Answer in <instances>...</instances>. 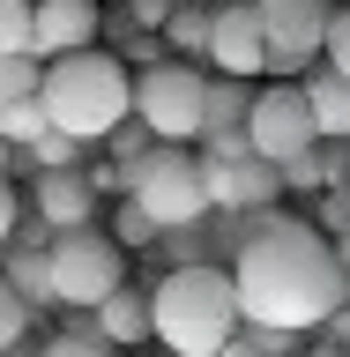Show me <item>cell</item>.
<instances>
[{
    "instance_id": "cell-19",
    "label": "cell",
    "mask_w": 350,
    "mask_h": 357,
    "mask_svg": "<svg viewBox=\"0 0 350 357\" xmlns=\"http://www.w3.org/2000/svg\"><path fill=\"white\" fill-rule=\"evenodd\" d=\"M45 127H52V119H45V97H15V105H0V134H8L15 149H30Z\"/></svg>"
},
{
    "instance_id": "cell-9",
    "label": "cell",
    "mask_w": 350,
    "mask_h": 357,
    "mask_svg": "<svg viewBox=\"0 0 350 357\" xmlns=\"http://www.w3.org/2000/svg\"><path fill=\"white\" fill-rule=\"evenodd\" d=\"M209 67L239 75V82L268 75V38H261V8L254 0H217L209 8Z\"/></svg>"
},
{
    "instance_id": "cell-13",
    "label": "cell",
    "mask_w": 350,
    "mask_h": 357,
    "mask_svg": "<svg viewBox=\"0 0 350 357\" xmlns=\"http://www.w3.org/2000/svg\"><path fill=\"white\" fill-rule=\"evenodd\" d=\"M306 105H313V127L328 134V142H350V75H335L328 60H313L306 75Z\"/></svg>"
},
{
    "instance_id": "cell-17",
    "label": "cell",
    "mask_w": 350,
    "mask_h": 357,
    "mask_svg": "<svg viewBox=\"0 0 350 357\" xmlns=\"http://www.w3.org/2000/svg\"><path fill=\"white\" fill-rule=\"evenodd\" d=\"M38 357H119V342H105L89 320H67L52 342H38Z\"/></svg>"
},
{
    "instance_id": "cell-7",
    "label": "cell",
    "mask_w": 350,
    "mask_h": 357,
    "mask_svg": "<svg viewBox=\"0 0 350 357\" xmlns=\"http://www.w3.org/2000/svg\"><path fill=\"white\" fill-rule=\"evenodd\" d=\"M246 142H254V156H268V164H284V156L313 149L321 142V127H313V105H306V82L298 75H268L261 89H254V112H246Z\"/></svg>"
},
{
    "instance_id": "cell-28",
    "label": "cell",
    "mask_w": 350,
    "mask_h": 357,
    "mask_svg": "<svg viewBox=\"0 0 350 357\" xmlns=\"http://www.w3.org/2000/svg\"><path fill=\"white\" fill-rule=\"evenodd\" d=\"M328 328H335V342H343V350H350V298H343V312H335Z\"/></svg>"
},
{
    "instance_id": "cell-3",
    "label": "cell",
    "mask_w": 350,
    "mask_h": 357,
    "mask_svg": "<svg viewBox=\"0 0 350 357\" xmlns=\"http://www.w3.org/2000/svg\"><path fill=\"white\" fill-rule=\"evenodd\" d=\"M45 119L67 127L75 142H105L119 119L134 112V67L105 45H82V52H60V60H45Z\"/></svg>"
},
{
    "instance_id": "cell-26",
    "label": "cell",
    "mask_w": 350,
    "mask_h": 357,
    "mask_svg": "<svg viewBox=\"0 0 350 357\" xmlns=\"http://www.w3.org/2000/svg\"><path fill=\"white\" fill-rule=\"evenodd\" d=\"M119 8L134 15V30H156V38H164V22H172L179 0H119Z\"/></svg>"
},
{
    "instance_id": "cell-11",
    "label": "cell",
    "mask_w": 350,
    "mask_h": 357,
    "mask_svg": "<svg viewBox=\"0 0 350 357\" xmlns=\"http://www.w3.org/2000/svg\"><path fill=\"white\" fill-rule=\"evenodd\" d=\"M105 38V0H38L30 8V52L38 60H60V52H82V45Z\"/></svg>"
},
{
    "instance_id": "cell-21",
    "label": "cell",
    "mask_w": 350,
    "mask_h": 357,
    "mask_svg": "<svg viewBox=\"0 0 350 357\" xmlns=\"http://www.w3.org/2000/svg\"><path fill=\"white\" fill-rule=\"evenodd\" d=\"M313 223H321V231H350V178H328V186H321V194H313Z\"/></svg>"
},
{
    "instance_id": "cell-23",
    "label": "cell",
    "mask_w": 350,
    "mask_h": 357,
    "mask_svg": "<svg viewBox=\"0 0 350 357\" xmlns=\"http://www.w3.org/2000/svg\"><path fill=\"white\" fill-rule=\"evenodd\" d=\"M30 8L38 0H0V60L8 52H30Z\"/></svg>"
},
{
    "instance_id": "cell-30",
    "label": "cell",
    "mask_w": 350,
    "mask_h": 357,
    "mask_svg": "<svg viewBox=\"0 0 350 357\" xmlns=\"http://www.w3.org/2000/svg\"><path fill=\"white\" fill-rule=\"evenodd\" d=\"M306 357H350V350H343V342H321V350H306Z\"/></svg>"
},
{
    "instance_id": "cell-22",
    "label": "cell",
    "mask_w": 350,
    "mask_h": 357,
    "mask_svg": "<svg viewBox=\"0 0 350 357\" xmlns=\"http://www.w3.org/2000/svg\"><path fill=\"white\" fill-rule=\"evenodd\" d=\"M112 238H119V245H156L164 231H156V223L142 216V208H134L127 194H119V201H112Z\"/></svg>"
},
{
    "instance_id": "cell-6",
    "label": "cell",
    "mask_w": 350,
    "mask_h": 357,
    "mask_svg": "<svg viewBox=\"0 0 350 357\" xmlns=\"http://www.w3.org/2000/svg\"><path fill=\"white\" fill-rule=\"evenodd\" d=\"M52 305L60 312H97L112 290L127 283V245L97 231V223H75V231H52Z\"/></svg>"
},
{
    "instance_id": "cell-18",
    "label": "cell",
    "mask_w": 350,
    "mask_h": 357,
    "mask_svg": "<svg viewBox=\"0 0 350 357\" xmlns=\"http://www.w3.org/2000/svg\"><path fill=\"white\" fill-rule=\"evenodd\" d=\"M30 328H38V305H30V298L8 283V268H0V350L30 342Z\"/></svg>"
},
{
    "instance_id": "cell-24",
    "label": "cell",
    "mask_w": 350,
    "mask_h": 357,
    "mask_svg": "<svg viewBox=\"0 0 350 357\" xmlns=\"http://www.w3.org/2000/svg\"><path fill=\"white\" fill-rule=\"evenodd\" d=\"M321 60H328L335 75H350V0H335V15H328V45H321Z\"/></svg>"
},
{
    "instance_id": "cell-12",
    "label": "cell",
    "mask_w": 350,
    "mask_h": 357,
    "mask_svg": "<svg viewBox=\"0 0 350 357\" xmlns=\"http://www.w3.org/2000/svg\"><path fill=\"white\" fill-rule=\"evenodd\" d=\"M89 328L105 335V342H119V350H142V342H156V328H150V290L119 283L105 305L89 312Z\"/></svg>"
},
{
    "instance_id": "cell-32",
    "label": "cell",
    "mask_w": 350,
    "mask_h": 357,
    "mask_svg": "<svg viewBox=\"0 0 350 357\" xmlns=\"http://www.w3.org/2000/svg\"><path fill=\"white\" fill-rule=\"evenodd\" d=\"M105 8H119V0H105Z\"/></svg>"
},
{
    "instance_id": "cell-4",
    "label": "cell",
    "mask_w": 350,
    "mask_h": 357,
    "mask_svg": "<svg viewBox=\"0 0 350 357\" xmlns=\"http://www.w3.org/2000/svg\"><path fill=\"white\" fill-rule=\"evenodd\" d=\"M89 178H97V194H105V186L127 194L164 238L217 216V208H209V186H201V156L187 149V142H150L134 164H112V172H89Z\"/></svg>"
},
{
    "instance_id": "cell-14",
    "label": "cell",
    "mask_w": 350,
    "mask_h": 357,
    "mask_svg": "<svg viewBox=\"0 0 350 357\" xmlns=\"http://www.w3.org/2000/svg\"><path fill=\"white\" fill-rule=\"evenodd\" d=\"M246 112H254V82H239V75H209L201 134H246Z\"/></svg>"
},
{
    "instance_id": "cell-16",
    "label": "cell",
    "mask_w": 350,
    "mask_h": 357,
    "mask_svg": "<svg viewBox=\"0 0 350 357\" xmlns=\"http://www.w3.org/2000/svg\"><path fill=\"white\" fill-rule=\"evenodd\" d=\"M164 52L209 67V0H179V8H172V22H164Z\"/></svg>"
},
{
    "instance_id": "cell-1",
    "label": "cell",
    "mask_w": 350,
    "mask_h": 357,
    "mask_svg": "<svg viewBox=\"0 0 350 357\" xmlns=\"http://www.w3.org/2000/svg\"><path fill=\"white\" fill-rule=\"evenodd\" d=\"M231 283H239V305L246 320H261V328H328L335 312L350 298V268L335 253V238L321 231L313 216H261L239 231L231 245Z\"/></svg>"
},
{
    "instance_id": "cell-31",
    "label": "cell",
    "mask_w": 350,
    "mask_h": 357,
    "mask_svg": "<svg viewBox=\"0 0 350 357\" xmlns=\"http://www.w3.org/2000/svg\"><path fill=\"white\" fill-rule=\"evenodd\" d=\"M335 253H343V268H350V231H335Z\"/></svg>"
},
{
    "instance_id": "cell-15",
    "label": "cell",
    "mask_w": 350,
    "mask_h": 357,
    "mask_svg": "<svg viewBox=\"0 0 350 357\" xmlns=\"http://www.w3.org/2000/svg\"><path fill=\"white\" fill-rule=\"evenodd\" d=\"M0 268H8V283H15L38 312H52V253H45V245H8Z\"/></svg>"
},
{
    "instance_id": "cell-20",
    "label": "cell",
    "mask_w": 350,
    "mask_h": 357,
    "mask_svg": "<svg viewBox=\"0 0 350 357\" xmlns=\"http://www.w3.org/2000/svg\"><path fill=\"white\" fill-rule=\"evenodd\" d=\"M82 149H89V142H75L67 127H45L22 156H30V172H52V164H82Z\"/></svg>"
},
{
    "instance_id": "cell-5",
    "label": "cell",
    "mask_w": 350,
    "mask_h": 357,
    "mask_svg": "<svg viewBox=\"0 0 350 357\" xmlns=\"http://www.w3.org/2000/svg\"><path fill=\"white\" fill-rule=\"evenodd\" d=\"M209 75H217V67L179 60V52H156V60H142V67H134V119H142L156 142H201Z\"/></svg>"
},
{
    "instance_id": "cell-2",
    "label": "cell",
    "mask_w": 350,
    "mask_h": 357,
    "mask_svg": "<svg viewBox=\"0 0 350 357\" xmlns=\"http://www.w3.org/2000/svg\"><path fill=\"white\" fill-rule=\"evenodd\" d=\"M150 328H156V342H164L172 357H217L224 342L246 328V305H239L231 268H217V261L172 268V275L150 290Z\"/></svg>"
},
{
    "instance_id": "cell-25",
    "label": "cell",
    "mask_w": 350,
    "mask_h": 357,
    "mask_svg": "<svg viewBox=\"0 0 350 357\" xmlns=\"http://www.w3.org/2000/svg\"><path fill=\"white\" fill-rule=\"evenodd\" d=\"M22 208H30V201L15 194V178L0 172V253H8V245H15V223H22Z\"/></svg>"
},
{
    "instance_id": "cell-29",
    "label": "cell",
    "mask_w": 350,
    "mask_h": 357,
    "mask_svg": "<svg viewBox=\"0 0 350 357\" xmlns=\"http://www.w3.org/2000/svg\"><path fill=\"white\" fill-rule=\"evenodd\" d=\"M0 172H15V142L8 134H0Z\"/></svg>"
},
{
    "instance_id": "cell-33",
    "label": "cell",
    "mask_w": 350,
    "mask_h": 357,
    "mask_svg": "<svg viewBox=\"0 0 350 357\" xmlns=\"http://www.w3.org/2000/svg\"><path fill=\"white\" fill-rule=\"evenodd\" d=\"M209 8H217V0H209Z\"/></svg>"
},
{
    "instance_id": "cell-27",
    "label": "cell",
    "mask_w": 350,
    "mask_h": 357,
    "mask_svg": "<svg viewBox=\"0 0 350 357\" xmlns=\"http://www.w3.org/2000/svg\"><path fill=\"white\" fill-rule=\"evenodd\" d=\"M217 357H261V342H254V328H239V335H231V342H224Z\"/></svg>"
},
{
    "instance_id": "cell-8",
    "label": "cell",
    "mask_w": 350,
    "mask_h": 357,
    "mask_svg": "<svg viewBox=\"0 0 350 357\" xmlns=\"http://www.w3.org/2000/svg\"><path fill=\"white\" fill-rule=\"evenodd\" d=\"M261 8V38H268V75H306L328 45V15L335 0H254Z\"/></svg>"
},
{
    "instance_id": "cell-10",
    "label": "cell",
    "mask_w": 350,
    "mask_h": 357,
    "mask_svg": "<svg viewBox=\"0 0 350 357\" xmlns=\"http://www.w3.org/2000/svg\"><path fill=\"white\" fill-rule=\"evenodd\" d=\"M30 216H45V231H75V223H97V178L82 164H52V172H30Z\"/></svg>"
}]
</instances>
